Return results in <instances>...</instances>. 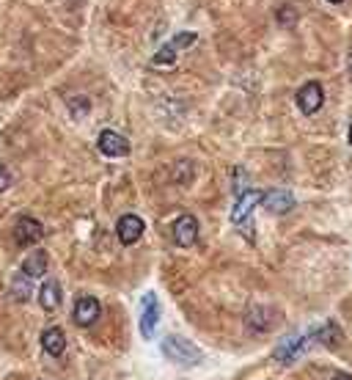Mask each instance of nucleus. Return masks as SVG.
I'll return each mask as SVG.
<instances>
[{"label": "nucleus", "instance_id": "nucleus-1", "mask_svg": "<svg viewBox=\"0 0 352 380\" xmlns=\"http://www.w3.org/2000/svg\"><path fill=\"white\" fill-rule=\"evenodd\" d=\"M163 355L168 361H174V364H182V367H196L204 358L201 350L193 342L182 339V336H165L163 339Z\"/></svg>", "mask_w": 352, "mask_h": 380}, {"label": "nucleus", "instance_id": "nucleus-2", "mask_svg": "<svg viewBox=\"0 0 352 380\" xmlns=\"http://www.w3.org/2000/svg\"><path fill=\"white\" fill-rule=\"evenodd\" d=\"M256 204H262V190H245V193H240L234 209H231V224L234 226H245L248 234H251V215Z\"/></svg>", "mask_w": 352, "mask_h": 380}, {"label": "nucleus", "instance_id": "nucleus-3", "mask_svg": "<svg viewBox=\"0 0 352 380\" xmlns=\"http://www.w3.org/2000/svg\"><path fill=\"white\" fill-rule=\"evenodd\" d=\"M196 33L193 30H184V33H179V36H174L168 45H163L160 50L154 52V58H151V64L154 67H163V64H174L176 55L184 50V47H190V45H196Z\"/></svg>", "mask_w": 352, "mask_h": 380}, {"label": "nucleus", "instance_id": "nucleus-4", "mask_svg": "<svg viewBox=\"0 0 352 380\" xmlns=\"http://www.w3.org/2000/svg\"><path fill=\"white\" fill-rule=\"evenodd\" d=\"M311 339H314V328L308 330V333H295V336H289V339H283V342L278 345L273 358L281 361V364H289V361H295L298 355H303V350L308 347Z\"/></svg>", "mask_w": 352, "mask_h": 380}, {"label": "nucleus", "instance_id": "nucleus-5", "mask_svg": "<svg viewBox=\"0 0 352 380\" xmlns=\"http://www.w3.org/2000/svg\"><path fill=\"white\" fill-rule=\"evenodd\" d=\"M157 323H160V301H157L154 292H149V295H143V301H141V320H138L141 336H143V339H151Z\"/></svg>", "mask_w": 352, "mask_h": 380}, {"label": "nucleus", "instance_id": "nucleus-6", "mask_svg": "<svg viewBox=\"0 0 352 380\" xmlns=\"http://www.w3.org/2000/svg\"><path fill=\"white\" fill-rule=\"evenodd\" d=\"M298 108H300V113L305 116H311V113H317L319 108H322V102H325V94H322V86L317 83V80H311V83H305L300 91H298Z\"/></svg>", "mask_w": 352, "mask_h": 380}, {"label": "nucleus", "instance_id": "nucleus-7", "mask_svg": "<svg viewBox=\"0 0 352 380\" xmlns=\"http://www.w3.org/2000/svg\"><path fill=\"white\" fill-rule=\"evenodd\" d=\"M196 240H199V221L187 212L179 215L174 224V243L179 248H190V246H196Z\"/></svg>", "mask_w": 352, "mask_h": 380}, {"label": "nucleus", "instance_id": "nucleus-8", "mask_svg": "<svg viewBox=\"0 0 352 380\" xmlns=\"http://www.w3.org/2000/svg\"><path fill=\"white\" fill-rule=\"evenodd\" d=\"M102 314V306L97 298H91V295H83V298H77L75 304V311H72V317H75V323L80 328H88V326H94L97 320H100Z\"/></svg>", "mask_w": 352, "mask_h": 380}, {"label": "nucleus", "instance_id": "nucleus-9", "mask_svg": "<svg viewBox=\"0 0 352 380\" xmlns=\"http://www.w3.org/2000/svg\"><path fill=\"white\" fill-rule=\"evenodd\" d=\"M262 207L267 212H273V215H283V212H289L295 207V196L286 188H273V190L262 193Z\"/></svg>", "mask_w": 352, "mask_h": 380}, {"label": "nucleus", "instance_id": "nucleus-10", "mask_svg": "<svg viewBox=\"0 0 352 380\" xmlns=\"http://www.w3.org/2000/svg\"><path fill=\"white\" fill-rule=\"evenodd\" d=\"M45 237V226L36 221V218H17V226H14V240H17V246H33V243H39Z\"/></svg>", "mask_w": 352, "mask_h": 380}, {"label": "nucleus", "instance_id": "nucleus-11", "mask_svg": "<svg viewBox=\"0 0 352 380\" xmlns=\"http://www.w3.org/2000/svg\"><path fill=\"white\" fill-rule=\"evenodd\" d=\"M143 218L138 215H122L119 224H116V234L122 240V246H135L141 237H143Z\"/></svg>", "mask_w": 352, "mask_h": 380}, {"label": "nucleus", "instance_id": "nucleus-12", "mask_svg": "<svg viewBox=\"0 0 352 380\" xmlns=\"http://www.w3.org/2000/svg\"><path fill=\"white\" fill-rule=\"evenodd\" d=\"M97 144H100V152L107 154V157H127L129 154V141L124 135L113 132V129H102Z\"/></svg>", "mask_w": 352, "mask_h": 380}, {"label": "nucleus", "instance_id": "nucleus-13", "mask_svg": "<svg viewBox=\"0 0 352 380\" xmlns=\"http://www.w3.org/2000/svg\"><path fill=\"white\" fill-rule=\"evenodd\" d=\"M47 265H50L47 251H33L23 259V273H25L28 279H42L47 273Z\"/></svg>", "mask_w": 352, "mask_h": 380}, {"label": "nucleus", "instance_id": "nucleus-14", "mask_svg": "<svg viewBox=\"0 0 352 380\" xmlns=\"http://www.w3.org/2000/svg\"><path fill=\"white\" fill-rule=\"evenodd\" d=\"M42 347H45V353L47 355H61L66 350V333L58 328V326H52L42 333Z\"/></svg>", "mask_w": 352, "mask_h": 380}, {"label": "nucleus", "instance_id": "nucleus-15", "mask_svg": "<svg viewBox=\"0 0 352 380\" xmlns=\"http://www.w3.org/2000/svg\"><path fill=\"white\" fill-rule=\"evenodd\" d=\"M314 339H317V342H322L325 347H339V345L344 342V333H341V328L330 320V323H325V326L314 328Z\"/></svg>", "mask_w": 352, "mask_h": 380}, {"label": "nucleus", "instance_id": "nucleus-16", "mask_svg": "<svg viewBox=\"0 0 352 380\" xmlns=\"http://www.w3.org/2000/svg\"><path fill=\"white\" fill-rule=\"evenodd\" d=\"M39 304L45 311H55L61 306V287L58 281H45V287L39 289Z\"/></svg>", "mask_w": 352, "mask_h": 380}, {"label": "nucleus", "instance_id": "nucleus-17", "mask_svg": "<svg viewBox=\"0 0 352 380\" xmlns=\"http://www.w3.org/2000/svg\"><path fill=\"white\" fill-rule=\"evenodd\" d=\"M193 174H196V168H193V163L190 160H179L174 166V182L176 185H190L193 182Z\"/></svg>", "mask_w": 352, "mask_h": 380}, {"label": "nucleus", "instance_id": "nucleus-18", "mask_svg": "<svg viewBox=\"0 0 352 380\" xmlns=\"http://www.w3.org/2000/svg\"><path fill=\"white\" fill-rule=\"evenodd\" d=\"M66 105H69V113H72V119H86L88 116V110H91V100L88 97H69L66 100Z\"/></svg>", "mask_w": 352, "mask_h": 380}, {"label": "nucleus", "instance_id": "nucleus-19", "mask_svg": "<svg viewBox=\"0 0 352 380\" xmlns=\"http://www.w3.org/2000/svg\"><path fill=\"white\" fill-rule=\"evenodd\" d=\"M28 281H30V279H28L23 270H20V276H17V279L11 281V289H14L17 301H25L28 295H30V289H28Z\"/></svg>", "mask_w": 352, "mask_h": 380}, {"label": "nucleus", "instance_id": "nucleus-20", "mask_svg": "<svg viewBox=\"0 0 352 380\" xmlns=\"http://www.w3.org/2000/svg\"><path fill=\"white\" fill-rule=\"evenodd\" d=\"M278 23L283 28H295L298 23V14H295V8L292 6H283V8H278Z\"/></svg>", "mask_w": 352, "mask_h": 380}, {"label": "nucleus", "instance_id": "nucleus-21", "mask_svg": "<svg viewBox=\"0 0 352 380\" xmlns=\"http://www.w3.org/2000/svg\"><path fill=\"white\" fill-rule=\"evenodd\" d=\"M8 188H11V174L0 166V193H3V190H8Z\"/></svg>", "mask_w": 352, "mask_h": 380}, {"label": "nucleus", "instance_id": "nucleus-22", "mask_svg": "<svg viewBox=\"0 0 352 380\" xmlns=\"http://www.w3.org/2000/svg\"><path fill=\"white\" fill-rule=\"evenodd\" d=\"M330 380H352V375H347V372H333Z\"/></svg>", "mask_w": 352, "mask_h": 380}, {"label": "nucleus", "instance_id": "nucleus-23", "mask_svg": "<svg viewBox=\"0 0 352 380\" xmlns=\"http://www.w3.org/2000/svg\"><path fill=\"white\" fill-rule=\"evenodd\" d=\"M350 146H352V119H350Z\"/></svg>", "mask_w": 352, "mask_h": 380}, {"label": "nucleus", "instance_id": "nucleus-24", "mask_svg": "<svg viewBox=\"0 0 352 380\" xmlns=\"http://www.w3.org/2000/svg\"><path fill=\"white\" fill-rule=\"evenodd\" d=\"M330 3H344V0H330Z\"/></svg>", "mask_w": 352, "mask_h": 380}, {"label": "nucleus", "instance_id": "nucleus-25", "mask_svg": "<svg viewBox=\"0 0 352 380\" xmlns=\"http://www.w3.org/2000/svg\"><path fill=\"white\" fill-rule=\"evenodd\" d=\"M350 69H352V52H350Z\"/></svg>", "mask_w": 352, "mask_h": 380}]
</instances>
